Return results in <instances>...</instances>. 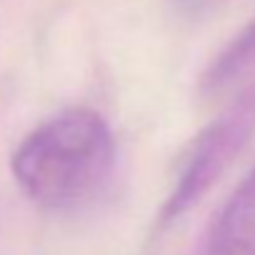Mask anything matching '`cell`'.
I'll return each instance as SVG.
<instances>
[{
    "mask_svg": "<svg viewBox=\"0 0 255 255\" xmlns=\"http://www.w3.org/2000/svg\"><path fill=\"white\" fill-rule=\"evenodd\" d=\"M113 163L115 140L105 118L90 108H70L25 135L10 168L35 205L65 213L78 210L103 190Z\"/></svg>",
    "mask_w": 255,
    "mask_h": 255,
    "instance_id": "1",
    "label": "cell"
},
{
    "mask_svg": "<svg viewBox=\"0 0 255 255\" xmlns=\"http://www.w3.org/2000/svg\"><path fill=\"white\" fill-rule=\"evenodd\" d=\"M255 130V88L235 100L190 143L183 155L175 185L160 210V223L168 225L195 208L203 195L223 178L238 153Z\"/></svg>",
    "mask_w": 255,
    "mask_h": 255,
    "instance_id": "2",
    "label": "cell"
},
{
    "mask_svg": "<svg viewBox=\"0 0 255 255\" xmlns=\"http://www.w3.org/2000/svg\"><path fill=\"white\" fill-rule=\"evenodd\" d=\"M203 255H255V165L215 215Z\"/></svg>",
    "mask_w": 255,
    "mask_h": 255,
    "instance_id": "3",
    "label": "cell"
},
{
    "mask_svg": "<svg viewBox=\"0 0 255 255\" xmlns=\"http://www.w3.org/2000/svg\"><path fill=\"white\" fill-rule=\"evenodd\" d=\"M253 65H255V20L248 23L225 45V50L213 60V65L208 68V73L203 78V85H205V90H218V88L233 83L240 73H245Z\"/></svg>",
    "mask_w": 255,
    "mask_h": 255,
    "instance_id": "4",
    "label": "cell"
}]
</instances>
